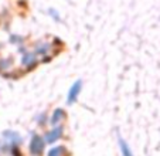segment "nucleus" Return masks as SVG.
<instances>
[{
	"mask_svg": "<svg viewBox=\"0 0 160 156\" xmlns=\"http://www.w3.org/2000/svg\"><path fill=\"white\" fill-rule=\"evenodd\" d=\"M81 90H82V81L81 80H78V81L74 82L72 87H71L70 91H68L67 102H68V104H74V102L78 99V95H79V92H81Z\"/></svg>",
	"mask_w": 160,
	"mask_h": 156,
	"instance_id": "obj_1",
	"label": "nucleus"
},
{
	"mask_svg": "<svg viewBox=\"0 0 160 156\" xmlns=\"http://www.w3.org/2000/svg\"><path fill=\"white\" fill-rule=\"evenodd\" d=\"M30 149H31V153H34V155H40V153L42 152V149H44V141L37 135L33 136L31 143H30Z\"/></svg>",
	"mask_w": 160,
	"mask_h": 156,
	"instance_id": "obj_2",
	"label": "nucleus"
},
{
	"mask_svg": "<svg viewBox=\"0 0 160 156\" xmlns=\"http://www.w3.org/2000/svg\"><path fill=\"white\" fill-rule=\"evenodd\" d=\"M61 135H62V128H61V126H55L52 131H50V132L45 133L44 141L47 142V143H52V142H55L57 139H60Z\"/></svg>",
	"mask_w": 160,
	"mask_h": 156,
	"instance_id": "obj_3",
	"label": "nucleus"
},
{
	"mask_svg": "<svg viewBox=\"0 0 160 156\" xmlns=\"http://www.w3.org/2000/svg\"><path fill=\"white\" fill-rule=\"evenodd\" d=\"M64 118H65V111L61 109V108L55 109L54 114H52V118H51V123L52 125H57V123H60Z\"/></svg>",
	"mask_w": 160,
	"mask_h": 156,
	"instance_id": "obj_4",
	"label": "nucleus"
},
{
	"mask_svg": "<svg viewBox=\"0 0 160 156\" xmlns=\"http://www.w3.org/2000/svg\"><path fill=\"white\" fill-rule=\"evenodd\" d=\"M119 146H121L122 155H123V156H133V153H132V150H130L129 145H128L123 139H119Z\"/></svg>",
	"mask_w": 160,
	"mask_h": 156,
	"instance_id": "obj_5",
	"label": "nucleus"
},
{
	"mask_svg": "<svg viewBox=\"0 0 160 156\" xmlns=\"http://www.w3.org/2000/svg\"><path fill=\"white\" fill-rule=\"evenodd\" d=\"M64 153H65V148L58 146V148H52V149H50L48 156H62Z\"/></svg>",
	"mask_w": 160,
	"mask_h": 156,
	"instance_id": "obj_6",
	"label": "nucleus"
},
{
	"mask_svg": "<svg viewBox=\"0 0 160 156\" xmlns=\"http://www.w3.org/2000/svg\"><path fill=\"white\" fill-rule=\"evenodd\" d=\"M23 64L27 65V67L34 65V64H36V58H34V55L33 54H27L26 57H23Z\"/></svg>",
	"mask_w": 160,
	"mask_h": 156,
	"instance_id": "obj_7",
	"label": "nucleus"
},
{
	"mask_svg": "<svg viewBox=\"0 0 160 156\" xmlns=\"http://www.w3.org/2000/svg\"><path fill=\"white\" fill-rule=\"evenodd\" d=\"M55 13H57V12H55V10H50V14H51L52 16V17H54L55 18V20H60V16H57V14H55Z\"/></svg>",
	"mask_w": 160,
	"mask_h": 156,
	"instance_id": "obj_8",
	"label": "nucleus"
}]
</instances>
